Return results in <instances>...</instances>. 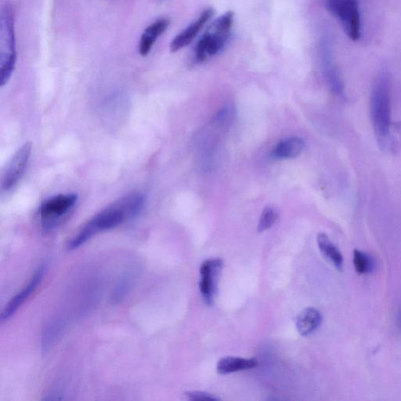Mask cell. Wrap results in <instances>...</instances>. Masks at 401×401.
<instances>
[{"label": "cell", "mask_w": 401, "mask_h": 401, "mask_svg": "<svg viewBox=\"0 0 401 401\" xmlns=\"http://www.w3.org/2000/svg\"><path fill=\"white\" fill-rule=\"evenodd\" d=\"M353 263L356 272L359 275H370L376 270V261L367 252L355 249L353 251Z\"/></svg>", "instance_id": "cell-17"}, {"label": "cell", "mask_w": 401, "mask_h": 401, "mask_svg": "<svg viewBox=\"0 0 401 401\" xmlns=\"http://www.w3.org/2000/svg\"><path fill=\"white\" fill-rule=\"evenodd\" d=\"M257 365L258 361L254 358L225 357L218 361L217 370L219 374H228L251 370V368H255Z\"/></svg>", "instance_id": "cell-14"}, {"label": "cell", "mask_w": 401, "mask_h": 401, "mask_svg": "<svg viewBox=\"0 0 401 401\" xmlns=\"http://www.w3.org/2000/svg\"><path fill=\"white\" fill-rule=\"evenodd\" d=\"M213 10L208 8L205 10L195 22H193L179 35L173 38L170 43V51L175 53L180 50L189 46L195 40V38L203 29L204 25L208 22L213 15Z\"/></svg>", "instance_id": "cell-9"}, {"label": "cell", "mask_w": 401, "mask_h": 401, "mask_svg": "<svg viewBox=\"0 0 401 401\" xmlns=\"http://www.w3.org/2000/svg\"><path fill=\"white\" fill-rule=\"evenodd\" d=\"M186 397L194 401H217L219 399L213 394L200 391H191L186 393Z\"/></svg>", "instance_id": "cell-19"}, {"label": "cell", "mask_w": 401, "mask_h": 401, "mask_svg": "<svg viewBox=\"0 0 401 401\" xmlns=\"http://www.w3.org/2000/svg\"><path fill=\"white\" fill-rule=\"evenodd\" d=\"M17 61L14 10L6 3L0 16V85L4 87L14 73Z\"/></svg>", "instance_id": "cell-3"}, {"label": "cell", "mask_w": 401, "mask_h": 401, "mask_svg": "<svg viewBox=\"0 0 401 401\" xmlns=\"http://www.w3.org/2000/svg\"><path fill=\"white\" fill-rule=\"evenodd\" d=\"M326 6L337 17L348 36L353 41L360 37V17L357 0H327Z\"/></svg>", "instance_id": "cell-6"}, {"label": "cell", "mask_w": 401, "mask_h": 401, "mask_svg": "<svg viewBox=\"0 0 401 401\" xmlns=\"http://www.w3.org/2000/svg\"><path fill=\"white\" fill-rule=\"evenodd\" d=\"M32 145L27 142L13 155L6 165L1 178L2 192H8L20 182L27 169Z\"/></svg>", "instance_id": "cell-7"}, {"label": "cell", "mask_w": 401, "mask_h": 401, "mask_svg": "<svg viewBox=\"0 0 401 401\" xmlns=\"http://www.w3.org/2000/svg\"><path fill=\"white\" fill-rule=\"evenodd\" d=\"M224 266L221 258H211L203 263L200 268L199 289L208 305L214 302L219 275Z\"/></svg>", "instance_id": "cell-8"}, {"label": "cell", "mask_w": 401, "mask_h": 401, "mask_svg": "<svg viewBox=\"0 0 401 401\" xmlns=\"http://www.w3.org/2000/svg\"><path fill=\"white\" fill-rule=\"evenodd\" d=\"M234 17V13L228 11L210 24L196 45L195 57L197 62H204L223 50L229 40Z\"/></svg>", "instance_id": "cell-4"}, {"label": "cell", "mask_w": 401, "mask_h": 401, "mask_svg": "<svg viewBox=\"0 0 401 401\" xmlns=\"http://www.w3.org/2000/svg\"><path fill=\"white\" fill-rule=\"evenodd\" d=\"M145 198L140 193H132L102 210L88 221L68 242V249L75 250L101 232L117 228L126 219L139 215Z\"/></svg>", "instance_id": "cell-1"}, {"label": "cell", "mask_w": 401, "mask_h": 401, "mask_svg": "<svg viewBox=\"0 0 401 401\" xmlns=\"http://www.w3.org/2000/svg\"><path fill=\"white\" fill-rule=\"evenodd\" d=\"M319 248L325 258L333 264L338 270L344 269V260L340 249L335 247L330 238L324 233H321L316 238Z\"/></svg>", "instance_id": "cell-15"}, {"label": "cell", "mask_w": 401, "mask_h": 401, "mask_svg": "<svg viewBox=\"0 0 401 401\" xmlns=\"http://www.w3.org/2000/svg\"><path fill=\"white\" fill-rule=\"evenodd\" d=\"M278 219V212L272 207H266L262 212L258 224V231H267L272 226Z\"/></svg>", "instance_id": "cell-18"}, {"label": "cell", "mask_w": 401, "mask_h": 401, "mask_svg": "<svg viewBox=\"0 0 401 401\" xmlns=\"http://www.w3.org/2000/svg\"><path fill=\"white\" fill-rule=\"evenodd\" d=\"M322 314L318 309L307 307L297 316V331L302 336L313 334L321 326Z\"/></svg>", "instance_id": "cell-13"}, {"label": "cell", "mask_w": 401, "mask_h": 401, "mask_svg": "<svg viewBox=\"0 0 401 401\" xmlns=\"http://www.w3.org/2000/svg\"><path fill=\"white\" fill-rule=\"evenodd\" d=\"M370 105L374 132L384 143L389 138L391 126V83L387 73H381L374 84Z\"/></svg>", "instance_id": "cell-2"}, {"label": "cell", "mask_w": 401, "mask_h": 401, "mask_svg": "<svg viewBox=\"0 0 401 401\" xmlns=\"http://www.w3.org/2000/svg\"><path fill=\"white\" fill-rule=\"evenodd\" d=\"M170 24L169 19L161 18L148 26L142 34L139 43V53L142 57H146L150 54L155 42L165 34Z\"/></svg>", "instance_id": "cell-12"}, {"label": "cell", "mask_w": 401, "mask_h": 401, "mask_svg": "<svg viewBox=\"0 0 401 401\" xmlns=\"http://www.w3.org/2000/svg\"><path fill=\"white\" fill-rule=\"evenodd\" d=\"M77 200L75 193L61 194L45 200L40 208L43 229L50 231L55 228L74 208Z\"/></svg>", "instance_id": "cell-5"}, {"label": "cell", "mask_w": 401, "mask_h": 401, "mask_svg": "<svg viewBox=\"0 0 401 401\" xmlns=\"http://www.w3.org/2000/svg\"><path fill=\"white\" fill-rule=\"evenodd\" d=\"M321 57L323 68H324L323 70H324V73L330 88H331L335 94L344 96V82H342L337 68L334 66L332 52L327 43L323 44L321 48Z\"/></svg>", "instance_id": "cell-11"}, {"label": "cell", "mask_w": 401, "mask_h": 401, "mask_svg": "<svg viewBox=\"0 0 401 401\" xmlns=\"http://www.w3.org/2000/svg\"><path fill=\"white\" fill-rule=\"evenodd\" d=\"M397 327L401 333V307L400 308L397 316Z\"/></svg>", "instance_id": "cell-20"}, {"label": "cell", "mask_w": 401, "mask_h": 401, "mask_svg": "<svg viewBox=\"0 0 401 401\" xmlns=\"http://www.w3.org/2000/svg\"><path fill=\"white\" fill-rule=\"evenodd\" d=\"M44 271V266L38 268L34 275L32 276V278H31L27 286L23 288L21 292L18 293L9 302L8 306L5 307L1 316H0V320H1L2 323L11 318L17 312V310L21 307L22 304L28 300L29 297L34 293V291L40 286L42 282Z\"/></svg>", "instance_id": "cell-10"}, {"label": "cell", "mask_w": 401, "mask_h": 401, "mask_svg": "<svg viewBox=\"0 0 401 401\" xmlns=\"http://www.w3.org/2000/svg\"><path fill=\"white\" fill-rule=\"evenodd\" d=\"M304 142L298 138L282 140L275 150L274 154L278 159H294L298 157L303 150Z\"/></svg>", "instance_id": "cell-16"}]
</instances>
